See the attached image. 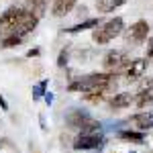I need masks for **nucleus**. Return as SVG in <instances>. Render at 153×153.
Returning <instances> with one entry per match:
<instances>
[{
	"instance_id": "nucleus-1",
	"label": "nucleus",
	"mask_w": 153,
	"mask_h": 153,
	"mask_svg": "<svg viewBox=\"0 0 153 153\" xmlns=\"http://www.w3.org/2000/svg\"><path fill=\"white\" fill-rule=\"evenodd\" d=\"M117 74H90L86 78H80V80H74V82L68 84V90L70 92H90V90H96V88H104V86H117Z\"/></svg>"
},
{
	"instance_id": "nucleus-4",
	"label": "nucleus",
	"mask_w": 153,
	"mask_h": 153,
	"mask_svg": "<svg viewBox=\"0 0 153 153\" xmlns=\"http://www.w3.org/2000/svg\"><path fill=\"white\" fill-rule=\"evenodd\" d=\"M25 10H27V8H19V6H10V8H6V10L0 14V33L10 35L12 31L16 29V25L21 23Z\"/></svg>"
},
{
	"instance_id": "nucleus-5",
	"label": "nucleus",
	"mask_w": 153,
	"mask_h": 153,
	"mask_svg": "<svg viewBox=\"0 0 153 153\" xmlns=\"http://www.w3.org/2000/svg\"><path fill=\"white\" fill-rule=\"evenodd\" d=\"M147 37H149V23L147 21H137V23H133L127 29V43H135V45H139L143 41H147Z\"/></svg>"
},
{
	"instance_id": "nucleus-25",
	"label": "nucleus",
	"mask_w": 153,
	"mask_h": 153,
	"mask_svg": "<svg viewBox=\"0 0 153 153\" xmlns=\"http://www.w3.org/2000/svg\"><path fill=\"white\" fill-rule=\"evenodd\" d=\"M39 55V49H29L27 51V57H37Z\"/></svg>"
},
{
	"instance_id": "nucleus-24",
	"label": "nucleus",
	"mask_w": 153,
	"mask_h": 153,
	"mask_svg": "<svg viewBox=\"0 0 153 153\" xmlns=\"http://www.w3.org/2000/svg\"><path fill=\"white\" fill-rule=\"evenodd\" d=\"M147 59H151V61H153V39L149 41V45H147Z\"/></svg>"
},
{
	"instance_id": "nucleus-20",
	"label": "nucleus",
	"mask_w": 153,
	"mask_h": 153,
	"mask_svg": "<svg viewBox=\"0 0 153 153\" xmlns=\"http://www.w3.org/2000/svg\"><path fill=\"white\" fill-rule=\"evenodd\" d=\"M47 4H49V0H31V10L41 16L45 12V8H47Z\"/></svg>"
},
{
	"instance_id": "nucleus-11",
	"label": "nucleus",
	"mask_w": 153,
	"mask_h": 153,
	"mask_svg": "<svg viewBox=\"0 0 153 153\" xmlns=\"http://www.w3.org/2000/svg\"><path fill=\"white\" fill-rule=\"evenodd\" d=\"M131 125H135L139 131H147L153 127V114L151 112H139V114H133L129 118Z\"/></svg>"
},
{
	"instance_id": "nucleus-21",
	"label": "nucleus",
	"mask_w": 153,
	"mask_h": 153,
	"mask_svg": "<svg viewBox=\"0 0 153 153\" xmlns=\"http://www.w3.org/2000/svg\"><path fill=\"white\" fill-rule=\"evenodd\" d=\"M45 88H47V80H43V82H39L37 86H33V98L39 100L41 96L45 94Z\"/></svg>"
},
{
	"instance_id": "nucleus-2",
	"label": "nucleus",
	"mask_w": 153,
	"mask_h": 153,
	"mask_svg": "<svg viewBox=\"0 0 153 153\" xmlns=\"http://www.w3.org/2000/svg\"><path fill=\"white\" fill-rule=\"evenodd\" d=\"M123 31H125V21L120 16H114V19L106 21V23L98 25L94 29V33H92V39H94V43H98V45H106L114 37L120 35Z\"/></svg>"
},
{
	"instance_id": "nucleus-16",
	"label": "nucleus",
	"mask_w": 153,
	"mask_h": 153,
	"mask_svg": "<svg viewBox=\"0 0 153 153\" xmlns=\"http://www.w3.org/2000/svg\"><path fill=\"white\" fill-rule=\"evenodd\" d=\"M151 102H153V90H143V92L135 94V104L139 108H147Z\"/></svg>"
},
{
	"instance_id": "nucleus-23",
	"label": "nucleus",
	"mask_w": 153,
	"mask_h": 153,
	"mask_svg": "<svg viewBox=\"0 0 153 153\" xmlns=\"http://www.w3.org/2000/svg\"><path fill=\"white\" fill-rule=\"evenodd\" d=\"M65 63H68V51H61V53H59V59H57V65L63 68Z\"/></svg>"
},
{
	"instance_id": "nucleus-13",
	"label": "nucleus",
	"mask_w": 153,
	"mask_h": 153,
	"mask_svg": "<svg viewBox=\"0 0 153 153\" xmlns=\"http://www.w3.org/2000/svg\"><path fill=\"white\" fill-rule=\"evenodd\" d=\"M88 112H84V110H71L70 114H68V125H70L71 129H82V125L88 120Z\"/></svg>"
},
{
	"instance_id": "nucleus-9",
	"label": "nucleus",
	"mask_w": 153,
	"mask_h": 153,
	"mask_svg": "<svg viewBox=\"0 0 153 153\" xmlns=\"http://www.w3.org/2000/svg\"><path fill=\"white\" fill-rule=\"evenodd\" d=\"M131 104H135V94L131 92H120L110 98V108L112 110H120V108H129Z\"/></svg>"
},
{
	"instance_id": "nucleus-19",
	"label": "nucleus",
	"mask_w": 153,
	"mask_h": 153,
	"mask_svg": "<svg viewBox=\"0 0 153 153\" xmlns=\"http://www.w3.org/2000/svg\"><path fill=\"white\" fill-rule=\"evenodd\" d=\"M82 133H100V123L94 120V118H88L86 123L82 125Z\"/></svg>"
},
{
	"instance_id": "nucleus-10",
	"label": "nucleus",
	"mask_w": 153,
	"mask_h": 153,
	"mask_svg": "<svg viewBox=\"0 0 153 153\" xmlns=\"http://www.w3.org/2000/svg\"><path fill=\"white\" fill-rule=\"evenodd\" d=\"M117 86H104V88H96V90H90V92H84V100L92 102V104H98L102 102L106 96H110V92L114 90Z\"/></svg>"
},
{
	"instance_id": "nucleus-22",
	"label": "nucleus",
	"mask_w": 153,
	"mask_h": 153,
	"mask_svg": "<svg viewBox=\"0 0 153 153\" xmlns=\"http://www.w3.org/2000/svg\"><path fill=\"white\" fill-rule=\"evenodd\" d=\"M143 90H153V80H151V78H147V80H145V82L141 84L139 92H143Z\"/></svg>"
},
{
	"instance_id": "nucleus-26",
	"label": "nucleus",
	"mask_w": 153,
	"mask_h": 153,
	"mask_svg": "<svg viewBox=\"0 0 153 153\" xmlns=\"http://www.w3.org/2000/svg\"><path fill=\"white\" fill-rule=\"evenodd\" d=\"M0 106H2V110H8V102L4 100V96L0 94Z\"/></svg>"
},
{
	"instance_id": "nucleus-8",
	"label": "nucleus",
	"mask_w": 153,
	"mask_h": 153,
	"mask_svg": "<svg viewBox=\"0 0 153 153\" xmlns=\"http://www.w3.org/2000/svg\"><path fill=\"white\" fill-rule=\"evenodd\" d=\"M147 70V57H139V59H133L127 70H125V78L127 82H137L139 78H143V74Z\"/></svg>"
},
{
	"instance_id": "nucleus-12",
	"label": "nucleus",
	"mask_w": 153,
	"mask_h": 153,
	"mask_svg": "<svg viewBox=\"0 0 153 153\" xmlns=\"http://www.w3.org/2000/svg\"><path fill=\"white\" fill-rule=\"evenodd\" d=\"M76 6V0H53V16H65L68 12Z\"/></svg>"
},
{
	"instance_id": "nucleus-27",
	"label": "nucleus",
	"mask_w": 153,
	"mask_h": 153,
	"mask_svg": "<svg viewBox=\"0 0 153 153\" xmlns=\"http://www.w3.org/2000/svg\"><path fill=\"white\" fill-rule=\"evenodd\" d=\"M45 102H47V104L53 102V94H51V92H45Z\"/></svg>"
},
{
	"instance_id": "nucleus-15",
	"label": "nucleus",
	"mask_w": 153,
	"mask_h": 153,
	"mask_svg": "<svg viewBox=\"0 0 153 153\" xmlns=\"http://www.w3.org/2000/svg\"><path fill=\"white\" fill-rule=\"evenodd\" d=\"M98 25H100L98 19H86L84 23H78L70 29H65V33H82V31H88V29H96Z\"/></svg>"
},
{
	"instance_id": "nucleus-3",
	"label": "nucleus",
	"mask_w": 153,
	"mask_h": 153,
	"mask_svg": "<svg viewBox=\"0 0 153 153\" xmlns=\"http://www.w3.org/2000/svg\"><path fill=\"white\" fill-rule=\"evenodd\" d=\"M131 63L129 55L125 53V51H118V49H112V51H108L102 59V65H104L106 71H110V74H118V71H125L127 70V65Z\"/></svg>"
},
{
	"instance_id": "nucleus-7",
	"label": "nucleus",
	"mask_w": 153,
	"mask_h": 153,
	"mask_svg": "<svg viewBox=\"0 0 153 153\" xmlns=\"http://www.w3.org/2000/svg\"><path fill=\"white\" fill-rule=\"evenodd\" d=\"M102 143H104V139H102L100 133H82V135L76 139V143H74V149H82V151L98 149Z\"/></svg>"
},
{
	"instance_id": "nucleus-17",
	"label": "nucleus",
	"mask_w": 153,
	"mask_h": 153,
	"mask_svg": "<svg viewBox=\"0 0 153 153\" xmlns=\"http://www.w3.org/2000/svg\"><path fill=\"white\" fill-rule=\"evenodd\" d=\"M118 137L125 139V141H133V143H143L145 141V133H143V131H120Z\"/></svg>"
},
{
	"instance_id": "nucleus-18",
	"label": "nucleus",
	"mask_w": 153,
	"mask_h": 153,
	"mask_svg": "<svg viewBox=\"0 0 153 153\" xmlns=\"http://www.w3.org/2000/svg\"><path fill=\"white\" fill-rule=\"evenodd\" d=\"M23 39H25V37H21V35H14V33H10V35H6L4 39H2V47H6V49H10V47H16V45H21V43H23Z\"/></svg>"
},
{
	"instance_id": "nucleus-6",
	"label": "nucleus",
	"mask_w": 153,
	"mask_h": 153,
	"mask_svg": "<svg viewBox=\"0 0 153 153\" xmlns=\"http://www.w3.org/2000/svg\"><path fill=\"white\" fill-rule=\"evenodd\" d=\"M39 19H41V16H39V14H35L33 10H25L21 23L16 25V29H14L12 33H14V35H21V37L33 33V31L37 29V25H39Z\"/></svg>"
},
{
	"instance_id": "nucleus-14",
	"label": "nucleus",
	"mask_w": 153,
	"mask_h": 153,
	"mask_svg": "<svg viewBox=\"0 0 153 153\" xmlns=\"http://www.w3.org/2000/svg\"><path fill=\"white\" fill-rule=\"evenodd\" d=\"M125 0H96V10L98 12H112L118 6H123Z\"/></svg>"
}]
</instances>
